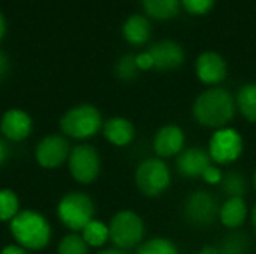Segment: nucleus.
I'll list each match as a JSON object with an SVG mask.
<instances>
[{
  "instance_id": "nucleus-17",
  "label": "nucleus",
  "mask_w": 256,
  "mask_h": 254,
  "mask_svg": "<svg viewBox=\"0 0 256 254\" xmlns=\"http://www.w3.org/2000/svg\"><path fill=\"white\" fill-rule=\"evenodd\" d=\"M219 219L228 229L240 228L248 219V205L244 198H228L219 210Z\"/></svg>"
},
{
  "instance_id": "nucleus-5",
  "label": "nucleus",
  "mask_w": 256,
  "mask_h": 254,
  "mask_svg": "<svg viewBox=\"0 0 256 254\" xmlns=\"http://www.w3.org/2000/svg\"><path fill=\"white\" fill-rule=\"evenodd\" d=\"M110 240L120 250H130L142 244L146 226L142 219L129 210L118 211L112 216L110 225Z\"/></svg>"
},
{
  "instance_id": "nucleus-24",
  "label": "nucleus",
  "mask_w": 256,
  "mask_h": 254,
  "mask_svg": "<svg viewBox=\"0 0 256 254\" xmlns=\"http://www.w3.org/2000/svg\"><path fill=\"white\" fill-rule=\"evenodd\" d=\"M136 254H178V249L171 240L158 237L142 243L138 247Z\"/></svg>"
},
{
  "instance_id": "nucleus-30",
  "label": "nucleus",
  "mask_w": 256,
  "mask_h": 254,
  "mask_svg": "<svg viewBox=\"0 0 256 254\" xmlns=\"http://www.w3.org/2000/svg\"><path fill=\"white\" fill-rule=\"evenodd\" d=\"M136 66L140 70H148V69H153L154 64H153V58L150 55V52H141L136 55Z\"/></svg>"
},
{
  "instance_id": "nucleus-4",
  "label": "nucleus",
  "mask_w": 256,
  "mask_h": 254,
  "mask_svg": "<svg viewBox=\"0 0 256 254\" xmlns=\"http://www.w3.org/2000/svg\"><path fill=\"white\" fill-rule=\"evenodd\" d=\"M94 202L82 192H69L57 204V217L70 232H81L94 220Z\"/></svg>"
},
{
  "instance_id": "nucleus-6",
  "label": "nucleus",
  "mask_w": 256,
  "mask_h": 254,
  "mask_svg": "<svg viewBox=\"0 0 256 254\" xmlns=\"http://www.w3.org/2000/svg\"><path fill=\"white\" fill-rule=\"evenodd\" d=\"M135 184L144 196H160L171 186V171L164 159L148 157L138 165L135 171Z\"/></svg>"
},
{
  "instance_id": "nucleus-1",
  "label": "nucleus",
  "mask_w": 256,
  "mask_h": 254,
  "mask_svg": "<svg viewBox=\"0 0 256 254\" xmlns=\"http://www.w3.org/2000/svg\"><path fill=\"white\" fill-rule=\"evenodd\" d=\"M236 108V100L228 90L213 87L202 91L195 99L192 115L198 124L219 130L232 121Z\"/></svg>"
},
{
  "instance_id": "nucleus-29",
  "label": "nucleus",
  "mask_w": 256,
  "mask_h": 254,
  "mask_svg": "<svg viewBox=\"0 0 256 254\" xmlns=\"http://www.w3.org/2000/svg\"><path fill=\"white\" fill-rule=\"evenodd\" d=\"M222 177H224V172L216 166V165H212L206 169V172L202 174V180L210 184V186H218L220 184L222 181Z\"/></svg>"
},
{
  "instance_id": "nucleus-26",
  "label": "nucleus",
  "mask_w": 256,
  "mask_h": 254,
  "mask_svg": "<svg viewBox=\"0 0 256 254\" xmlns=\"http://www.w3.org/2000/svg\"><path fill=\"white\" fill-rule=\"evenodd\" d=\"M140 73V69L136 66V55L126 54L123 55L117 64H116V75L123 81H134Z\"/></svg>"
},
{
  "instance_id": "nucleus-11",
  "label": "nucleus",
  "mask_w": 256,
  "mask_h": 254,
  "mask_svg": "<svg viewBox=\"0 0 256 254\" xmlns=\"http://www.w3.org/2000/svg\"><path fill=\"white\" fill-rule=\"evenodd\" d=\"M32 130H33V120L26 111L20 108H12L2 115L0 132L6 141L21 142L30 136Z\"/></svg>"
},
{
  "instance_id": "nucleus-8",
  "label": "nucleus",
  "mask_w": 256,
  "mask_h": 254,
  "mask_svg": "<svg viewBox=\"0 0 256 254\" xmlns=\"http://www.w3.org/2000/svg\"><path fill=\"white\" fill-rule=\"evenodd\" d=\"M243 138L231 127L216 130L208 142V154L216 165H231L237 162L243 153Z\"/></svg>"
},
{
  "instance_id": "nucleus-27",
  "label": "nucleus",
  "mask_w": 256,
  "mask_h": 254,
  "mask_svg": "<svg viewBox=\"0 0 256 254\" xmlns=\"http://www.w3.org/2000/svg\"><path fill=\"white\" fill-rule=\"evenodd\" d=\"M249 250V241L242 234H231L228 235L222 246L219 247L220 254H248Z\"/></svg>"
},
{
  "instance_id": "nucleus-32",
  "label": "nucleus",
  "mask_w": 256,
  "mask_h": 254,
  "mask_svg": "<svg viewBox=\"0 0 256 254\" xmlns=\"http://www.w3.org/2000/svg\"><path fill=\"white\" fill-rule=\"evenodd\" d=\"M8 157H9V145L6 139L0 138V166L8 160Z\"/></svg>"
},
{
  "instance_id": "nucleus-28",
  "label": "nucleus",
  "mask_w": 256,
  "mask_h": 254,
  "mask_svg": "<svg viewBox=\"0 0 256 254\" xmlns=\"http://www.w3.org/2000/svg\"><path fill=\"white\" fill-rule=\"evenodd\" d=\"M182 3L188 12L194 15H202L213 7L214 0H182Z\"/></svg>"
},
{
  "instance_id": "nucleus-9",
  "label": "nucleus",
  "mask_w": 256,
  "mask_h": 254,
  "mask_svg": "<svg viewBox=\"0 0 256 254\" xmlns=\"http://www.w3.org/2000/svg\"><path fill=\"white\" fill-rule=\"evenodd\" d=\"M219 210L220 207L218 205L216 198L206 190L192 192L184 201V217L190 225L198 228L214 223L219 217Z\"/></svg>"
},
{
  "instance_id": "nucleus-10",
  "label": "nucleus",
  "mask_w": 256,
  "mask_h": 254,
  "mask_svg": "<svg viewBox=\"0 0 256 254\" xmlns=\"http://www.w3.org/2000/svg\"><path fill=\"white\" fill-rule=\"evenodd\" d=\"M69 141L62 135H48L42 138L34 148V159L45 169H56L68 162L70 154Z\"/></svg>"
},
{
  "instance_id": "nucleus-14",
  "label": "nucleus",
  "mask_w": 256,
  "mask_h": 254,
  "mask_svg": "<svg viewBox=\"0 0 256 254\" xmlns=\"http://www.w3.org/2000/svg\"><path fill=\"white\" fill-rule=\"evenodd\" d=\"M196 76L201 82L207 85H216L220 84L226 78V61L224 57L214 51H206L202 52L196 60Z\"/></svg>"
},
{
  "instance_id": "nucleus-7",
  "label": "nucleus",
  "mask_w": 256,
  "mask_h": 254,
  "mask_svg": "<svg viewBox=\"0 0 256 254\" xmlns=\"http://www.w3.org/2000/svg\"><path fill=\"white\" fill-rule=\"evenodd\" d=\"M68 168L72 178L80 184H92L100 174V156L93 145L80 144L70 150Z\"/></svg>"
},
{
  "instance_id": "nucleus-23",
  "label": "nucleus",
  "mask_w": 256,
  "mask_h": 254,
  "mask_svg": "<svg viewBox=\"0 0 256 254\" xmlns=\"http://www.w3.org/2000/svg\"><path fill=\"white\" fill-rule=\"evenodd\" d=\"M20 213V199L10 189L0 190V222H12Z\"/></svg>"
},
{
  "instance_id": "nucleus-15",
  "label": "nucleus",
  "mask_w": 256,
  "mask_h": 254,
  "mask_svg": "<svg viewBox=\"0 0 256 254\" xmlns=\"http://www.w3.org/2000/svg\"><path fill=\"white\" fill-rule=\"evenodd\" d=\"M148 52L153 58L154 69L158 70H174L178 69L184 61V51L174 40L165 39L156 42L152 45Z\"/></svg>"
},
{
  "instance_id": "nucleus-2",
  "label": "nucleus",
  "mask_w": 256,
  "mask_h": 254,
  "mask_svg": "<svg viewBox=\"0 0 256 254\" xmlns=\"http://www.w3.org/2000/svg\"><path fill=\"white\" fill-rule=\"evenodd\" d=\"M9 231L16 244L27 252L45 249L52 237V231L46 217L34 210H22L9 223Z\"/></svg>"
},
{
  "instance_id": "nucleus-13",
  "label": "nucleus",
  "mask_w": 256,
  "mask_h": 254,
  "mask_svg": "<svg viewBox=\"0 0 256 254\" xmlns=\"http://www.w3.org/2000/svg\"><path fill=\"white\" fill-rule=\"evenodd\" d=\"M208 166H212L210 154L201 147H190L183 150L176 160V168L178 174L186 178H202V174Z\"/></svg>"
},
{
  "instance_id": "nucleus-16",
  "label": "nucleus",
  "mask_w": 256,
  "mask_h": 254,
  "mask_svg": "<svg viewBox=\"0 0 256 254\" xmlns=\"http://www.w3.org/2000/svg\"><path fill=\"white\" fill-rule=\"evenodd\" d=\"M102 133L110 144L116 147H126L135 138V127L124 117H112L104 123Z\"/></svg>"
},
{
  "instance_id": "nucleus-34",
  "label": "nucleus",
  "mask_w": 256,
  "mask_h": 254,
  "mask_svg": "<svg viewBox=\"0 0 256 254\" xmlns=\"http://www.w3.org/2000/svg\"><path fill=\"white\" fill-rule=\"evenodd\" d=\"M198 254H220L219 247H213V246H206L204 249H201V252Z\"/></svg>"
},
{
  "instance_id": "nucleus-36",
  "label": "nucleus",
  "mask_w": 256,
  "mask_h": 254,
  "mask_svg": "<svg viewBox=\"0 0 256 254\" xmlns=\"http://www.w3.org/2000/svg\"><path fill=\"white\" fill-rule=\"evenodd\" d=\"M4 30H6V24H4V18H3V15L0 13V40H2V37L4 36Z\"/></svg>"
},
{
  "instance_id": "nucleus-31",
  "label": "nucleus",
  "mask_w": 256,
  "mask_h": 254,
  "mask_svg": "<svg viewBox=\"0 0 256 254\" xmlns=\"http://www.w3.org/2000/svg\"><path fill=\"white\" fill-rule=\"evenodd\" d=\"M0 254H28L27 253V250L26 249H22V247H20L18 244H10V246H6Z\"/></svg>"
},
{
  "instance_id": "nucleus-19",
  "label": "nucleus",
  "mask_w": 256,
  "mask_h": 254,
  "mask_svg": "<svg viewBox=\"0 0 256 254\" xmlns=\"http://www.w3.org/2000/svg\"><path fill=\"white\" fill-rule=\"evenodd\" d=\"M144 10L154 19H171L180 10V0H141Z\"/></svg>"
},
{
  "instance_id": "nucleus-37",
  "label": "nucleus",
  "mask_w": 256,
  "mask_h": 254,
  "mask_svg": "<svg viewBox=\"0 0 256 254\" xmlns=\"http://www.w3.org/2000/svg\"><path fill=\"white\" fill-rule=\"evenodd\" d=\"M250 222H252V226H254V229L256 231V204L254 205L252 211H250Z\"/></svg>"
},
{
  "instance_id": "nucleus-18",
  "label": "nucleus",
  "mask_w": 256,
  "mask_h": 254,
  "mask_svg": "<svg viewBox=\"0 0 256 254\" xmlns=\"http://www.w3.org/2000/svg\"><path fill=\"white\" fill-rule=\"evenodd\" d=\"M150 22L142 15H132L123 25V36L132 45H142L150 37Z\"/></svg>"
},
{
  "instance_id": "nucleus-38",
  "label": "nucleus",
  "mask_w": 256,
  "mask_h": 254,
  "mask_svg": "<svg viewBox=\"0 0 256 254\" xmlns=\"http://www.w3.org/2000/svg\"><path fill=\"white\" fill-rule=\"evenodd\" d=\"M254 186H255V189H256V171H255V175H254Z\"/></svg>"
},
{
  "instance_id": "nucleus-3",
  "label": "nucleus",
  "mask_w": 256,
  "mask_h": 254,
  "mask_svg": "<svg viewBox=\"0 0 256 254\" xmlns=\"http://www.w3.org/2000/svg\"><path fill=\"white\" fill-rule=\"evenodd\" d=\"M104 120L100 111L88 103L68 109L60 118L62 132L72 139H88L102 130Z\"/></svg>"
},
{
  "instance_id": "nucleus-33",
  "label": "nucleus",
  "mask_w": 256,
  "mask_h": 254,
  "mask_svg": "<svg viewBox=\"0 0 256 254\" xmlns=\"http://www.w3.org/2000/svg\"><path fill=\"white\" fill-rule=\"evenodd\" d=\"M8 67H9V63H8V58L3 52H0V79L6 75L8 72Z\"/></svg>"
},
{
  "instance_id": "nucleus-25",
  "label": "nucleus",
  "mask_w": 256,
  "mask_h": 254,
  "mask_svg": "<svg viewBox=\"0 0 256 254\" xmlns=\"http://www.w3.org/2000/svg\"><path fill=\"white\" fill-rule=\"evenodd\" d=\"M57 254H88V246L80 234L70 232L58 243Z\"/></svg>"
},
{
  "instance_id": "nucleus-12",
  "label": "nucleus",
  "mask_w": 256,
  "mask_h": 254,
  "mask_svg": "<svg viewBox=\"0 0 256 254\" xmlns=\"http://www.w3.org/2000/svg\"><path fill=\"white\" fill-rule=\"evenodd\" d=\"M184 132L176 124H168L156 132L153 148L158 157L168 159L172 156H178L184 150Z\"/></svg>"
},
{
  "instance_id": "nucleus-21",
  "label": "nucleus",
  "mask_w": 256,
  "mask_h": 254,
  "mask_svg": "<svg viewBox=\"0 0 256 254\" xmlns=\"http://www.w3.org/2000/svg\"><path fill=\"white\" fill-rule=\"evenodd\" d=\"M81 237L88 247L99 249L105 246L106 241L110 240V228L105 223L94 219L81 231Z\"/></svg>"
},
{
  "instance_id": "nucleus-35",
  "label": "nucleus",
  "mask_w": 256,
  "mask_h": 254,
  "mask_svg": "<svg viewBox=\"0 0 256 254\" xmlns=\"http://www.w3.org/2000/svg\"><path fill=\"white\" fill-rule=\"evenodd\" d=\"M98 254H129L126 253L124 250H120V249H108V250H102Z\"/></svg>"
},
{
  "instance_id": "nucleus-20",
  "label": "nucleus",
  "mask_w": 256,
  "mask_h": 254,
  "mask_svg": "<svg viewBox=\"0 0 256 254\" xmlns=\"http://www.w3.org/2000/svg\"><path fill=\"white\" fill-rule=\"evenodd\" d=\"M236 105L249 123L256 124V84H246L238 90Z\"/></svg>"
},
{
  "instance_id": "nucleus-22",
  "label": "nucleus",
  "mask_w": 256,
  "mask_h": 254,
  "mask_svg": "<svg viewBox=\"0 0 256 254\" xmlns=\"http://www.w3.org/2000/svg\"><path fill=\"white\" fill-rule=\"evenodd\" d=\"M220 187L228 198H244L248 192V180L237 171H228L222 177Z\"/></svg>"
}]
</instances>
